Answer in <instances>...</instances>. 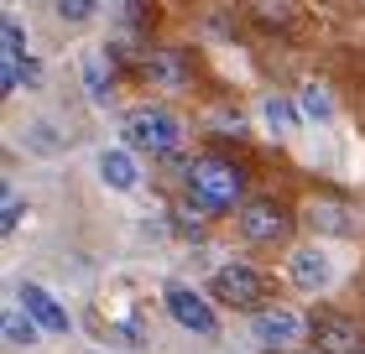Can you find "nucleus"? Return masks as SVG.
<instances>
[{
	"label": "nucleus",
	"instance_id": "nucleus-1",
	"mask_svg": "<svg viewBox=\"0 0 365 354\" xmlns=\"http://www.w3.org/2000/svg\"><path fill=\"white\" fill-rule=\"evenodd\" d=\"M188 193L204 198V204L220 214V209H230V204L245 193V177H240V167L225 162V157H198V162L188 167Z\"/></svg>",
	"mask_w": 365,
	"mask_h": 354
},
{
	"label": "nucleus",
	"instance_id": "nucleus-2",
	"mask_svg": "<svg viewBox=\"0 0 365 354\" xmlns=\"http://www.w3.org/2000/svg\"><path fill=\"white\" fill-rule=\"evenodd\" d=\"M125 141L136 146V151L168 157V151H178L182 130H178V120H173L162 105H146V110H130V115H125Z\"/></svg>",
	"mask_w": 365,
	"mask_h": 354
},
{
	"label": "nucleus",
	"instance_id": "nucleus-3",
	"mask_svg": "<svg viewBox=\"0 0 365 354\" xmlns=\"http://www.w3.org/2000/svg\"><path fill=\"white\" fill-rule=\"evenodd\" d=\"M214 297L225 302V308H261V297H267V281L256 276V266H240L230 261L214 271Z\"/></svg>",
	"mask_w": 365,
	"mask_h": 354
},
{
	"label": "nucleus",
	"instance_id": "nucleus-4",
	"mask_svg": "<svg viewBox=\"0 0 365 354\" xmlns=\"http://www.w3.org/2000/svg\"><path fill=\"white\" fill-rule=\"evenodd\" d=\"M287 209L277 204V198H251V204L240 209V234L251 245H277L282 234H287Z\"/></svg>",
	"mask_w": 365,
	"mask_h": 354
},
{
	"label": "nucleus",
	"instance_id": "nucleus-5",
	"mask_svg": "<svg viewBox=\"0 0 365 354\" xmlns=\"http://www.w3.org/2000/svg\"><path fill=\"white\" fill-rule=\"evenodd\" d=\"M162 308L173 313V323L204 333V339H214V333H220V318H214V308L193 292V286H168V292H162Z\"/></svg>",
	"mask_w": 365,
	"mask_h": 354
},
{
	"label": "nucleus",
	"instance_id": "nucleus-6",
	"mask_svg": "<svg viewBox=\"0 0 365 354\" xmlns=\"http://www.w3.org/2000/svg\"><path fill=\"white\" fill-rule=\"evenodd\" d=\"M313 344H319V354H365V328L350 313H324L313 323Z\"/></svg>",
	"mask_w": 365,
	"mask_h": 354
},
{
	"label": "nucleus",
	"instance_id": "nucleus-7",
	"mask_svg": "<svg viewBox=\"0 0 365 354\" xmlns=\"http://www.w3.org/2000/svg\"><path fill=\"white\" fill-rule=\"evenodd\" d=\"M251 328H256V339L267 349H292L297 339H303V318H297L292 308H256Z\"/></svg>",
	"mask_w": 365,
	"mask_h": 354
},
{
	"label": "nucleus",
	"instance_id": "nucleus-8",
	"mask_svg": "<svg viewBox=\"0 0 365 354\" xmlns=\"http://www.w3.org/2000/svg\"><path fill=\"white\" fill-rule=\"evenodd\" d=\"M287 276H292L297 292H324V286L334 281V266H329V256L319 245H303V250L287 256Z\"/></svg>",
	"mask_w": 365,
	"mask_h": 354
},
{
	"label": "nucleus",
	"instance_id": "nucleus-9",
	"mask_svg": "<svg viewBox=\"0 0 365 354\" xmlns=\"http://www.w3.org/2000/svg\"><path fill=\"white\" fill-rule=\"evenodd\" d=\"M21 308L37 318L47 333H68V313H63V308H58V297H53V292H42L37 281H21Z\"/></svg>",
	"mask_w": 365,
	"mask_h": 354
},
{
	"label": "nucleus",
	"instance_id": "nucleus-10",
	"mask_svg": "<svg viewBox=\"0 0 365 354\" xmlns=\"http://www.w3.org/2000/svg\"><path fill=\"white\" fill-rule=\"evenodd\" d=\"M99 177H105L115 193H130V188L141 182V177H136V162H130V151H105V157H99Z\"/></svg>",
	"mask_w": 365,
	"mask_h": 354
},
{
	"label": "nucleus",
	"instance_id": "nucleus-11",
	"mask_svg": "<svg viewBox=\"0 0 365 354\" xmlns=\"http://www.w3.org/2000/svg\"><path fill=\"white\" fill-rule=\"evenodd\" d=\"M37 333H47V328H42L31 313H21V308L6 313V344H11V349H31V344H37Z\"/></svg>",
	"mask_w": 365,
	"mask_h": 354
},
{
	"label": "nucleus",
	"instance_id": "nucleus-12",
	"mask_svg": "<svg viewBox=\"0 0 365 354\" xmlns=\"http://www.w3.org/2000/svg\"><path fill=\"white\" fill-rule=\"evenodd\" d=\"M297 110H303V120H329L334 115V99H329V89L324 83H303V94H297Z\"/></svg>",
	"mask_w": 365,
	"mask_h": 354
},
{
	"label": "nucleus",
	"instance_id": "nucleus-13",
	"mask_svg": "<svg viewBox=\"0 0 365 354\" xmlns=\"http://www.w3.org/2000/svg\"><path fill=\"white\" fill-rule=\"evenodd\" d=\"M84 89L94 105H110V73H105V53H89L84 58Z\"/></svg>",
	"mask_w": 365,
	"mask_h": 354
},
{
	"label": "nucleus",
	"instance_id": "nucleus-14",
	"mask_svg": "<svg viewBox=\"0 0 365 354\" xmlns=\"http://www.w3.org/2000/svg\"><path fill=\"white\" fill-rule=\"evenodd\" d=\"M146 73H152L157 83H182L188 78V68H182L178 53H146Z\"/></svg>",
	"mask_w": 365,
	"mask_h": 354
},
{
	"label": "nucleus",
	"instance_id": "nucleus-15",
	"mask_svg": "<svg viewBox=\"0 0 365 354\" xmlns=\"http://www.w3.org/2000/svg\"><path fill=\"white\" fill-rule=\"evenodd\" d=\"M308 219H313V229H324V234H350V214L339 204H313Z\"/></svg>",
	"mask_w": 365,
	"mask_h": 354
},
{
	"label": "nucleus",
	"instance_id": "nucleus-16",
	"mask_svg": "<svg viewBox=\"0 0 365 354\" xmlns=\"http://www.w3.org/2000/svg\"><path fill=\"white\" fill-rule=\"evenodd\" d=\"M261 115H267V125L277 130V136H287V130L297 125V110H292V99H282V94H272L267 105H261Z\"/></svg>",
	"mask_w": 365,
	"mask_h": 354
},
{
	"label": "nucleus",
	"instance_id": "nucleus-17",
	"mask_svg": "<svg viewBox=\"0 0 365 354\" xmlns=\"http://www.w3.org/2000/svg\"><path fill=\"white\" fill-rule=\"evenodd\" d=\"M16 224H21V198H16V188L0 193V229L16 234Z\"/></svg>",
	"mask_w": 365,
	"mask_h": 354
},
{
	"label": "nucleus",
	"instance_id": "nucleus-18",
	"mask_svg": "<svg viewBox=\"0 0 365 354\" xmlns=\"http://www.w3.org/2000/svg\"><path fill=\"white\" fill-rule=\"evenodd\" d=\"M94 11H99V0H58V16H63V21H89Z\"/></svg>",
	"mask_w": 365,
	"mask_h": 354
},
{
	"label": "nucleus",
	"instance_id": "nucleus-19",
	"mask_svg": "<svg viewBox=\"0 0 365 354\" xmlns=\"http://www.w3.org/2000/svg\"><path fill=\"white\" fill-rule=\"evenodd\" d=\"M21 83H42V63H37V58L21 63Z\"/></svg>",
	"mask_w": 365,
	"mask_h": 354
}]
</instances>
